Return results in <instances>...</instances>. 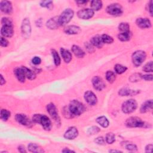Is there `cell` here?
I'll return each mask as SVG.
<instances>
[{"label": "cell", "mask_w": 153, "mask_h": 153, "mask_svg": "<svg viewBox=\"0 0 153 153\" xmlns=\"http://www.w3.org/2000/svg\"><path fill=\"white\" fill-rule=\"evenodd\" d=\"M137 25L142 29L149 28L151 26L150 20L147 18H138L136 20Z\"/></svg>", "instance_id": "obj_17"}, {"label": "cell", "mask_w": 153, "mask_h": 153, "mask_svg": "<svg viewBox=\"0 0 153 153\" xmlns=\"http://www.w3.org/2000/svg\"><path fill=\"white\" fill-rule=\"evenodd\" d=\"M97 123L103 127H107L109 126V121L107 117L104 116L99 117L96 119Z\"/></svg>", "instance_id": "obj_29"}, {"label": "cell", "mask_w": 153, "mask_h": 153, "mask_svg": "<svg viewBox=\"0 0 153 153\" xmlns=\"http://www.w3.org/2000/svg\"><path fill=\"white\" fill-rule=\"evenodd\" d=\"M142 78L144 79L146 81H152V75H142Z\"/></svg>", "instance_id": "obj_48"}, {"label": "cell", "mask_w": 153, "mask_h": 153, "mask_svg": "<svg viewBox=\"0 0 153 153\" xmlns=\"http://www.w3.org/2000/svg\"><path fill=\"white\" fill-rule=\"evenodd\" d=\"M33 121L35 123L42 125L44 129L46 130H50L52 127L50 120L45 115L35 114L33 117Z\"/></svg>", "instance_id": "obj_2"}, {"label": "cell", "mask_w": 153, "mask_h": 153, "mask_svg": "<svg viewBox=\"0 0 153 153\" xmlns=\"http://www.w3.org/2000/svg\"><path fill=\"white\" fill-rule=\"evenodd\" d=\"M78 135V132L77 129L74 127H70L65 132V134L64 135V137L66 139L72 140L77 138Z\"/></svg>", "instance_id": "obj_16"}, {"label": "cell", "mask_w": 153, "mask_h": 153, "mask_svg": "<svg viewBox=\"0 0 153 153\" xmlns=\"http://www.w3.org/2000/svg\"><path fill=\"white\" fill-rule=\"evenodd\" d=\"M102 39V42L106 44H111L114 42V39L113 37H111V36L107 35V34H104L101 36Z\"/></svg>", "instance_id": "obj_35"}, {"label": "cell", "mask_w": 153, "mask_h": 153, "mask_svg": "<svg viewBox=\"0 0 153 153\" xmlns=\"http://www.w3.org/2000/svg\"><path fill=\"white\" fill-rule=\"evenodd\" d=\"M92 83L94 88L98 91L102 90L105 87L103 80L99 76H95L93 78Z\"/></svg>", "instance_id": "obj_11"}, {"label": "cell", "mask_w": 153, "mask_h": 153, "mask_svg": "<svg viewBox=\"0 0 153 153\" xmlns=\"http://www.w3.org/2000/svg\"><path fill=\"white\" fill-rule=\"evenodd\" d=\"M116 141V136L113 133H108L106 136V141L108 144H111Z\"/></svg>", "instance_id": "obj_36"}, {"label": "cell", "mask_w": 153, "mask_h": 153, "mask_svg": "<svg viewBox=\"0 0 153 153\" xmlns=\"http://www.w3.org/2000/svg\"><path fill=\"white\" fill-rule=\"evenodd\" d=\"M152 100H149L146 102L142 105L141 107V112L142 113H145L150 111V109H152Z\"/></svg>", "instance_id": "obj_23"}, {"label": "cell", "mask_w": 153, "mask_h": 153, "mask_svg": "<svg viewBox=\"0 0 153 153\" xmlns=\"http://www.w3.org/2000/svg\"><path fill=\"white\" fill-rule=\"evenodd\" d=\"M53 2L52 1H42L40 3L41 6L44 7H47V8H50V6H52Z\"/></svg>", "instance_id": "obj_42"}, {"label": "cell", "mask_w": 153, "mask_h": 153, "mask_svg": "<svg viewBox=\"0 0 153 153\" xmlns=\"http://www.w3.org/2000/svg\"><path fill=\"white\" fill-rule=\"evenodd\" d=\"M77 15L79 18L82 19H89L92 17L94 15V11L91 9L85 8L83 9L78 12Z\"/></svg>", "instance_id": "obj_9"}, {"label": "cell", "mask_w": 153, "mask_h": 153, "mask_svg": "<svg viewBox=\"0 0 153 153\" xmlns=\"http://www.w3.org/2000/svg\"><path fill=\"white\" fill-rule=\"evenodd\" d=\"M90 6L92 10H95V11H98L102 7V2L99 0H94V1H91Z\"/></svg>", "instance_id": "obj_28"}, {"label": "cell", "mask_w": 153, "mask_h": 153, "mask_svg": "<svg viewBox=\"0 0 153 153\" xmlns=\"http://www.w3.org/2000/svg\"><path fill=\"white\" fill-rule=\"evenodd\" d=\"M152 148H153V145L152 144H149L148 145L146 148H145V152H151L152 150Z\"/></svg>", "instance_id": "obj_49"}, {"label": "cell", "mask_w": 153, "mask_h": 153, "mask_svg": "<svg viewBox=\"0 0 153 153\" xmlns=\"http://www.w3.org/2000/svg\"><path fill=\"white\" fill-rule=\"evenodd\" d=\"M28 150L32 152H43L44 151L40 146L36 144L30 143L28 145Z\"/></svg>", "instance_id": "obj_26"}, {"label": "cell", "mask_w": 153, "mask_h": 153, "mask_svg": "<svg viewBox=\"0 0 153 153\" xmlns=\"http://www.w3.org/2000/svg\"><path fill=\"white\" fill-rule=\"evenodd\" d=\"M22 33L25 38L29 37L31 33V27H30V22L28 19H25L23 20L22 25Z\"/></svg>", "instance_id": "obj_10"}, {"label": "cell", "mask_w": 153, "mask_h": 153, "mask_svg": "<svg viewBox=\"0 0 153 153\" xmlns=\"http://www.w3.org/2000/svg\"><path fill=\"white\" fill-rule=\"evenodd\" d=\"M106 78L109 83H113L114 81L116 80V75L115 73L113 72V71H107V73L106 74Z\"/></svg>", "instance_id": "obj_31"}, {"label": "cell", "mask_w": 153, "mask_h": 153, "mask_svg": "<svg viewBox=\"0 0 153 153\" xmlns=\"http://www.w3.org/2000/svg\"><path fill=\"white\" fill-rule=\"evenodd\" d=\"M0 83H1V86L3 85L6 83V80L4 79V78H3L2 75H1V81H0Z\"/></svg>", "instance_id": "obj_52"}, {"label": "cell", "mask_w": 153, "mask_h": 153, "mask_svg": "<svg viewBox=\"0 0 153 153\" xmlns=\"http://www.w3.org/2000/svg\"><path fill=\"white\" fill-rule=\"evenodd\" d=\"M22 68H23V69L24 71L25 76L27 78H28L29 80H34L36 78V74L33 71L30 70V69H29L25 66H22Z\"/></svg>", "instance_id": "obj_27"}, {"label": "cell", "mask_w": 153, "mask_h": 153, "mask_svg": "<svg viewBox=\"0 0 153 153\" xmlns=\"http://www.w3.org/2000/svg\"><path fill=\"white\" fill-rule=\"evenodd\" d=\"M118 29L121 33L129 32L130 26L127 23H121L118 26Z\"/></svg>", "instance_id": "obj_34"}, {"label": "cell", "mask_w": 153, "mask_h": 153, "mask_svg": "<svg viewBox=\"0 0 153 153\" xmlns=\"http://www.w3.org/2000/svg\"><path fill=\"white\" fill-rule=\"evenodd\" d=\"M13 33V25H3L1 29V34L4 37H12Z\"/></svg>", "instance_id": "obj_15"}, {"label": "cell", "mask_w": 153, "mask_h": 153, "mask_svg": "<svg viewBox=\"0 0 153 153\" xmlns=\"http://www.w3.org/2000/svg\"><path fill=\"white\" fill-rule=\"evenodd\" d=\"M62 152H75L74 151H72V150H69L66 149V148H65V150H62Z\"/></svg>", "instance_id": "obj_53"}, {"label": "cell", "mask_w": 153, "mask_h": 153, "mask_svg": "<svg viewBox=\"0 0 153 153\" xmlns=\"http://www.w3.org/2000/svg\"><path fill=\"white\" fill-rule=\"evenodd\" d=\"M52 55L54 59V62L56 66H59L60 64V58L56 51L54 49L52 50Z\"/></svg>", "instance_id": "obj_33"}, {"label": "cell", "mask_w": 153, "mask_h": 153, "mask_svg": "<svg viewBox=\"0 0 153 153\" xmlns=\"http://www.w3.org/2000/svg\"><path fill=\"white\" fill-rule=\"evenodd\" d=\"M74 11L70 8L65 10L59 17V23L60 26H64L69 23L74 16Z\"/></svg>", "instance_id": "obj_3"}, {"label": "cell", "mask_w": 153, "mask_h": 153, "mask_svg": "<svg viewBox=\"0 0 153 153\" xmlns=\"http://www.w3.org/2000/svg\"><path fill=\"white\" fill-rule=\"evenodd\" d=\"M91 44L93 46L98 48H102L104 45V43L102 39V37L99 35H96L91 38L90 41Z\"/></svg>", "instance_id": "obj_21"}, {"label": "cell", "mask_w": 153, "mask_h": 153, "mask_svg": "<svg viewBox=\"0 0 153 153\" xmlns=\"http://www.w3.org/2000/svg\"><path fill=\"white\" fill-rule=\"evenodd\" d=\"M85 46H86V48H87L88 52H89L90 53H91L93 52L94 51V48H93V46L89 43H86L85 44Z\"/></svg>", "instance_id": "obj_44"}, {"label": "cell", "mask_w": 153, "mask_h": 153, "mask_svg": "<svg viewBox=\"0 0 153 153\" xmlns=\"http://www.w3.org/2000/svg\"><path fill=\"white\" fill-rule=\"evenodd\" d=\"M64 32L69 35L78 34L81 32V29L78 26L75 25H71L67 26L65 29Z\"/></svg>", "instance_id": "obj_20"}, {"label": "cell", "mask_w": 153, "mask_h": 153, "mask_svg": "<svg viewBox=\"0 0 153 153\" xmlns=\"http://www.w3.org/2000/svg\"><path fill=\"white\" fill-rule=\"evenodd\" d=\"M41 62H42V60H41V59L39 57H34L33 60H32V62L33 63V64L34 65H39Z\"/></svg>", "instance_id": "obj_47"}, {"label": "cell", "mask_w": 153, "mask_h": 153, "mask_svg": "<svg viewBox=\"0 0 153 153\" xmlns=\"http://www.w3.org/2000/svg\"><path fill=\"white\" fill-rule=\"evenodd\" d=\"M10 117V112L7 109L1 111V119L3 121H7Z\"/></svg>", "instance_id": "obj_37"}, {"label": "cell", "mask_w": 153, "mask_h": 153, "mask_svg": "<svg viewBox=\"0 0 153 153\" xmlns=\"http://www.w3.org/2000/svg\"><path fill=\"white\" fill-rule=\"evenodd\" d=\"M47 110L50 116L52 117L57 123L60 121V118L58 115V112L56 107L53 104H49L47 106Z\"/></svg>", "instance_id": "obj_8"}, {"label": "cell", "mask_w": 153, "mask_h": 153, "mask_svg": "<svg viewBox=\"0 0 153 153\" xmlns=\"http://www.w3.org/2000/svg\"><path fill=\"white\" fill-rule=\"evenodd\" d=\"M126 148L130 151H135L138 150L137 147L134 144H127L126 146Z\"/></svg>", "instance_id": "obj_43"}, {"label": "cell", "mask_w": 153, "mask_h": 153, "mask_svg": "<svg viewBox=\"0 0 153 153\" xmlns=\"http://www.w3.org/2000/svg\"><path fill=\"white\" fill-rule=\"evenodd\" d=\"M0 9H1V12L4 13L10 14L12 13L13 10L12 4L10 1H2L0 3Z\"/></svg>", "instance_id": "obj_14"}, {"label": "cell", "mask_w": 153, "mask_h": 153, "mask_svg": "<svg viewBox=\"0 0 153 153\" xmlns=\"http://www.w3.org/2000/svg\"><path fill=\"white\" fill-rule=\"evenodd\" d=\"M18 150H19V152H26V151L25 150V147L24 146H22V145L19 147Z\"/></svg>", "instance_id": "obj_50"}, {"label": "cell", "mask_w": 153, "mask_h": 153, "mask_svg": "<svg viewBox=\"0 0 153 153\" xmlns=\"http://www.w3.org/2000/svg\"><path fill=\"white\" fill-rule=\"evenodd\" d=\"M77 3L80 4H84L85 3H87L86 1H77Z\"/></svg>", "instance_id": "obj_54"}, {"label": "cell", "mask_w": 153, "mask_h": 153, "mask_svg": "<svg viewBox=\"0 0 153 153\" xmlns=\"http://www.w3.org/2000/svg\"><path fill=\"white\" fill-rule=\"evenodd\" d=\"M95 142L98 145H104L105 144V140L102 137H98L97 138Z\"/></svg>", "instance_id": "obj_45"}, {"label": "cell", "mask_w": 153, "mask_h": 153, "mask_svg": "<svg viewBox=\"0 0 153 153\" xmlns=\"http://www.w3.org/2000/svg\"><path fill=\"white\" fill-rule=\"evenodd\" d=\"M15 118H16V120L18 122V123L21 124L22 125L29 127L32 125L31 121H30V120L25 114H16Z\"/></svg>", "instance_id": "obj_13"}, {"label": "cell", "mask_w": 153, "mask_h": 153, "mask_svg": "<svg viewBox=\"0 0 153 153\" xmlns=\"http://www.w3.org/2000/svg\"><path fill=\"white\" fill-rule=\"evenodd\" d=\"M68 108L73 116H77L81 115L85 109L83 104L81 103L78 100H76L71 101Z\"/></svg>", "instance_id": "obj_1"}, {"label": "cell", "mask_w": 153, "mask_h": 153, "mask_svg": "<svg viewBox=\"0 0 153 153\" xmlns=\"http://www.w3.org/2000/svg\"><path fill=\"white\" fill-rule=\"evenodd\" d=\"M99 131H100V129L99 127H98L97 126H93L89 129L88 134L89 135H95V134L98 133Z\"/></svg>", "instance_id": "obj_39"}, {"label": "cell", "mask_w": 153, "mask_h": 153, "mask_svg": "<svg viewBox=\"0 0 153 153\" xmlns=\"http://www.w3.org/2000/svg\"><path fill=\"white\" fill-rule=\"evenodd\" d=\"M137 108V102L134 99H129L126 101L122 105V111L125 113L129 114L135 111Z\"/></svg>", "instance_id": "obj_5"}, {"label": "cell", "mask_w": 153, "mask_h": 153, "mask_svg": "<svg viewBox=\"0 0 153 153\" xmlns=\"http://www.w3.org/2000/svg\"><path fill=\"white\" fill-rule=\"evenodd\" d=\"M46 25L47 28L50 29H55L57 28L60 26L59 23V17H54L53 18H51L47 21Z\"/></svg>", "instance_id": "obj_18"}, {"label": "cell", "mask_w": 153, "mask_h": 153, "mask_svg": "<svg viewBox=\"0 0 153 153\" xmlns=\"http://www.w3.org/2000/svg\"><path fill=\"white\" fill-rule=\"evenodd\" d=\"M141 78H142V75L140 74H135L130 77V81L131 82H137Z\"/></svg>", "instance_id": "obj_40"}, {"label": "cell", "mask_w": 153, "mask_h": 153, "mask_svg": "<svg viewBox=\"0 0 153 153\" xmlns=\"http://www.w3.org/2000/svg\"><path fill=\"white\" fill-rule=\"evenodd\" d=\"M0 44L2 47H7L8 45V42L4 37H1V39H0Z\"/></svg>", "instance_id": "obj_46"}, {"label": "cell", "mask_w": 153, "mask_h": 153, "mask_svg": "<svg viewBox=\"0 0 153 153\" xmlns=\"http://www.w3.org/2000/svg\"><path fill=\"white\" fill-rule=\"evenodd\" d=\"M72 51L75 56L78 58H82L85 56V52L78 46L74 45L72 47Z\"/></svg>", "instance_id": "obj_24"}, {"label": "cell", "mask_w": 153, "mask_h": 153, "mask_svg": "<svg viewBox=\"0 0 153 153\" xmlns=\"http://www.w3.org/2000/svg\"><path fill=\"white\" fill-rule=\"evenodd\" d=\"M127 68L126 66L120 65V64H117L114 66L115 71L118 74H123V73H125L126 71L127 70Z\"/></svg>", "instance_id": "obj_32"}, {"label": "cell", "mask_w": 153, "mask_h": 153, "mask_svg": "<svg viewBox=\"0 0 153 153\" xmlns=\"http://www.w3.org/2000/svg\"><path fill=\"white\" fill-rule=\"evenodd\" d=\"M150 12L151 16H152V1H150Z\"/></svg>", "instance_id": "obj_51"}, {"label": "cell", "mask_w": 153, "mask_h": 153, "mask_svg": "<svg viewBox=\"0 0 153 153\" xmlns=\"http://www.w3.org/2000/svg\"><path fill=\"white\" fill-rule=\"evenodd\" d=\"M1 23L3 25H13L12 23V20L7 17H4L1 20Z\"/></svg>", "instance_id": "obj_41"}, {"label": "cell", "mask_w": 153, "mask_h": 153, "mask_svg": "<svg viewBox=\"0 0 153 153\" xmlns=\"http://www.w3.org/2000/svg\"><path fill=\"white\" fill-rule=\"evenodd\" d=\"M84 99L90 105H95L97 103V98L96 95L91 91H87L84 94Z\"/></svg>", "instance_id": "obj_12"}, {"label": "cell", "mask_w": 153, "mask_h": 153, "mask_svg": "<svg viewBox=\"0 0 153 153\" xmlns=\"http://www.w3.org/2000/svg\"><path fill=\"white\" fill-rule=\"evenodd\" d=\"M131 36L132 34L130 31L127 33H121L118 34V38L121 42H127L130 39Z\"/></svg>", "instance_id": "obj_30"}, {"label": "cell", "mask_w": 153, "mask_h": 153, "mask_svg": "<svg viewBox=\"0 0 153 153\" xmlns=\"http://www.w3.org/2000/svg\"><path fill=\"white\" fill-rule=\"evenodd\" d=\"M143 70L145 71V72L147 73H152V62L151 61V62L147 63L145 64V65L143 67Z\"/></svg>", "instance_id": "obj_38"}, {"label": "cell", "mask_w": 153, "mask_h": 153, "mask_svg": "<svg viewBox=\"0 0 153 153\" xmlns=\"http://www.w3.org/2000/svg\"><path fill=\"white\" fill-rule=\"evenodd\" d=\"M107 12L112 16H118L123 13V9L119 4H112L107 7Z\"/></svg>", "instance_id": "obj_7"}, {"label": "cell", "mask_w": 153, "mask_h": 153, "mask_svg": "<svg viewBox=\"0 0 153 153\" xmlns=\"http://www.w3.org/2000/svg\"><path fill=\"white\" fill-rule=\"evenodd\" d=\"M60 53L64 60L66 63H69L72 59V55L68 50L65 49L64 48H60Z\"/></svg>", "instance_id": "obj_22"}, {"label": "cell", "mask_w": 153, "mask_h": 153, "mask_svg": "<svg viewBox=\"0 0 153 153\" xmlns=\"http://www.w3.org/2000/svg\"><path fill=\"white\" fill-rule=\"evenodd\" d=\"M126 125L129 127H142L144 126L145 123L139 117H132L126 120Z\"/></svg>", "instance_id": "obj_6"}, {"label": "cell", "mask_w": 153, "mask_h": 153, "mask_svg": "<svg viewBox=\"0 0 153 153\" xmlns=\"http://www.w3.org/2000/svg\"><path fill=\"white\" fill-rule=\"evenodd\" d=\"M15 74L20 82L21 83L25 82L26 76L22 67L16 68L15 69Z\"/></svg>", "instance_id": "obj_19"}, {"label": "cell", "mask_w": 153, "mask_h": 153, "mask_svg": "<svg viewBox=\"0 0 153 153\" xmlns=\"http://www.w3.org/2000/svg\"><path fill=\"white\" fill-rule=\"evenodd\" d=\"M109 152H121L120 151H117V150H110Z\"/></svg>", "instance_id": "obj_55"}, {"label": "cell", "mask_w": 153, "mask_h": 153, "mask_svg": "<svg viewBox=\"0 0 153 153\" xmlns=\"http://www.w3.org/2000/svg\"><path fill=\"white\" fill-rule=\"evenodd\" d=\"M146 57L147 55L144 51H136L132 55V62L135 66H139L144 62Z\"/></svg>", "instance_id": "obj_4"}, {"label": "cell", "mask_w": 153, "mask_h": 153, "mask_svg": "<svg viewBox=\"0 0 153 153\" xmlns=\"http://www.w3.org/2000/svg\"><path fill=\"white\" fill-rule=\"evenodd\" d=\"M138 92L135 90H132L130 89H128L126 88L121 89L120 90H119V95L121 96H132V95H135L137 94Z\"/></svg>", "instance_id": "obj_25"}]
</instances>
